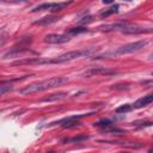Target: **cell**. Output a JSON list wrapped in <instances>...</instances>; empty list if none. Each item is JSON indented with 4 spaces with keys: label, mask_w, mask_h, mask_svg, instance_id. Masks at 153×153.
<instances>
[{
    "label": "cell",
    "mask_w": 153,
    "mask_h": 153,
    "mask_svg": "<svg viewBox=\"0 0 153 153\" xmlns=\"http://www.w3.org/2000/svg\"><path fill=\"white\" fill-rule=\"evenodd\" d=\"M67 82H68V78L53 76V78H49V79H45V80H42V81H36V82L29 84L27 86L19 90V93L20 94H32V93H37V92H41V91H44V90H48V88L61 86V85L67 84Z\"/></svg>",
    "instance_id": "cell-1"
},
{
    "label": "cell",
    "mask_w": 153,
    "mask_h": 153,
    "mask_svg": "<svg viewBox=\"0 0 153 153\" xmlns=\"http://www.w3.org/2000/svg\"><path fill=\"white\" fill-rule=\"evenodd\" d=\"M94 50H73V51H68L66 54H62L57 57H53V59H48V65H53V63H62V62H67V61H72L75 60L78 57L81 56H88L93 53Z\"/></svg>",
    "instance_id": "cell-2"
},
{
    "label": "cell",
    "mask_w": 153,
    "mask_h": 153,
    "mask_svg": "<svg viewBox=\"0 0 153 153\" xmlns=\"http://www.w3.org/2000/svg\"><path fill=\"white\" fill-rule=\"evenodd\" d=\"M147 44V41H137V42H133V43H128L126 45L120 47L116 50L117 55H127V54H131L135 53L137 50H141L145 45Z\"/></svg>",
    "instance_id": "cell-3"
},
{
    "label": "cell",
    "mask_w": 153,
    "mask_h": 153,
    "mask_svg": "<svg viewBox=\"0 0 153 153\" xmlns=\"http://www.w3.org/2000/svg\"><path fill=\"white\" fill-rule=\"evenodd\" d=\"M72 4V0L68 2H53V4H42L38 5L37 7H35L32 10V12H38V11H51V12H56V11H61L62 8H65L67 5Z\"/></svg>",
    "instance_id": "cell-4"
},
{
    "label": "cell",
    "mask_w": 153,
    "mask_h": 153,
    "mask_svg": "<svg viewBox=\"0 0 153 153\" xmlns=\"http://www.w3.org/2000/svg\"><path fill=\"white\" fill-rule=\"evenodd\" d=\"M116 71L109 67H94L91 68L88 71H86L82 75L84 76H93V75H110V74H115Z\"/></svg>",
    "instance_id": "cell-5"
},
{
    "label": "cell",
    "mask_w": 153,
    "mask_h": 153,
    "mask_svg": "<svg viewBox=\"0 0 153 153\" xmlns=\"http://www.w3.org/2000/svg\"><path fill=\"white\" fill-rule=\"evenodd\" d=\"M71 39L69 35H60V33H49L44 37V42L50 44H61L66 43Z\"/></svg>",
    "instance_id": "cell-6"
},
{
    "label": "cell",
    "mask_w": 153,
    "mask_h": 153,
    "mask_svg": "<svg viewBox=\"0 0 153 153\" xmlns=\"http://www.w3.org/2000/svg\"><path fill=\"white\" fill-rule=\"evenodd\" d=\"M129 26V23L127 22H116V23H110V24H105L99 26V31H122L124 27Z\"/></svg>",
    "instance_id": "cell-7"
},
{
    "label": "cell",
    "mask_w": 153,
    "mask_h": 153,
    "mask_svg": "<svg viewBox=\"0 0 153 153\" xmlns=\"http://www.w3.org/2000/svg\"><path fill=\"white\" fill-rule=\"evenodd\" d=\"M152 102H153V94L149 93V94H147V96H145V97H142V98H139L131 106H133L134 109H140V108H143V106L149 105Z\"/></svg>",
    "instance_id": "cell-8"
},
{
    "label": "cell",
    "mask_w": 153,
    "mask_h": 153,
    "mask_svg": "<svg viewBox=\"0 0 153 153\" xmlns=\"http://www.w3.org/2000/svg\"><path fill=\"white\" fill-rule=\"evenodd\" d=\"M60 18L61 17H59V16H47V17H43V18L36 20L33 24L35 25H41V26H47V25H50V24L57 22Z\"/></svg>",
    "instance_id": "cell-9"
},
{
    "label": "cell",
    "mask_w": 153,
    "mask_h": 153,
    "mask_svg": "<svg viewBox=\"0 0 153 153\" xmlns=\"http://www.w3.org/2000/svg\"><path fill=\"white\" fill-rule=\"evenodd\" d=\"M151 31H152L151 27H148V29L146 30V29H143V27H134V26H127V27H124V29L122 30V32L126 33V35H137V33L151 32Z\"/></svg>",
    "instance_id": "cell-10"
},
{
    "label": "cell",
    "mask_w": 153,
    "mask_h": 153,
    "mask_svg": "<svg viewBox=\"0 0 153 153\" xmlns=\"http://www.w3.org/2000/svg\"><path fill=\"white\" fill-rule=\"evenodd\" d=\"M67 97V93L66 92H59V93H53V94H49L47 97H44L42 99V102H55V100H60L62 98Z\"/></svg>",
    "instance_id": "cell-11"
},
{
    "label": "cell",
    "mask_w": 153,
    "mask_h": 153,
    "mask_svg": "<svg viewBox=\"0 0 153 153\" xmlns=\"http://www.w3.org/2000/svg\"><path fill=\"white\" fill-rule=\"evenodd\" d=\"M118 8H120L118 5H114V6L109 7L108 10L100 12V17L104 18V17H109V16H111V14H114V13H117V12H118Z\"/></svg>",
    "instance_id": "cell-12"
},
{
    "label": "cell",
    "mask_w": 153,
    "mask_h": 153,
    "mask_svg": "<svg viewBox=\"0 0 153 153\" xmlns=\"http://www.w3.org/2000/svg\"><path fill=\"white\" fill-rule=\"evenodd\" d=\"M88 32V29L85 26H79V27H72L68 30V35H79V33H85Z\"/></svg>",
    "instance_id": "cell-13"
},
{
    "label": "cell",
    "mask_w": 153,
    "mask_h": 153,
    "mask_svg": "<svg viewBox=\"0 0 153 153\" xmlns=\"http://www.w3.org/2000/svg\"><path fill=\"white\" fill-rule=\"evenodd\" d=\"M104 133H108V134H115V135H121V134H126V131H124L123 129H118V128L104 129Z\"/></svg>",
    "instance_id": "cell-14"
},
{
    "label": "cell",
    "mask_w": 153,
    "mask_h": 153,
    "mask_svg": "<svg viewBox=\"0 0 153 153\" xmlns=\"http://www.w3.org/2000/svg\"><path fill=\"white\" fill-rule=\"evenodd\" d=\"M130 109H131V105H130V104H124V105L118 106L115 111H116L117 114H121V112H128Z\"/></svg>",
    "instance_id": "cell-15"
},
{
    "label": "cell",
    "mask_w": 153,
    "mask_h": 153,
    "mask_svg": "<svg viewBox=\"0 0 153 153\" xmlns=\"http://www.w3.org/2000/svg\"><path fill=\"white\" fill-rule=\"evenodd\" d=\"M111 123H112V122H111L110 120H102V121L94 123V126H97V127H109Z\"/></svg>",
    "instance_id": "cell-16"
},
{
    "label": "cell",
    "mask_w": 153,
    "mask_h": 153,
    "mask_svg": "<svg viewBox=\"0 0 153 153\" xmlns=\"http://www.w3.org/2000/svg\"><path fill=\"white\" fill-rule=\"evenodd\" d=\"M133 124L145 127V126H152V122L151 121H135V122H133Z\"/></svg>",
    "instance_id": "cell-17"
},
{
    "label": "cell",
    "mask_w": 153,
    "mask_h": 153,
    "mask_svg": "<svg viewBox=\"0 0 153 153\" xmlns=\"http://www.w3.org/2000/svg\"><path fill=\"white\" fill-rule=\"evenodd\" d=\"M12 87L11 85H0V96H2L4 93H6L7 91H10Z\"/></svg>",
    "instance_id": "cell-18"
},
{
    "label": "cell",
    "mask_w": 153,
    "mask_h": 153,
    "mask_svg": "<svg viewBox=\"0 0 153 153\" xmlns=\"http://www.w3.org/2000/svg\"><path fill=\"white\" fill-rule=\"evenodd\" d=\"M87 139H88V136H79V137L72 139L71 141H72V142H78V141H84V140H87Z\"/></svg>",
    "instance_id": "cell-19"
},
{
    "label": "cell",
    "mask_w": 153,
    "mask_h": 153,
    "mask_svg": "<svg viewBox=\"0 0 153 153\" xmlns=\"http://www.w3.org/2000/svg\"><path fill=\"white\" fill-rule=\"evenodd\" d=\"M84 20H80V24H85V23H90V22H92V17L91 16H88V17H85V18H82Z\"/></svg>",
    "instance_id": "cell-20"
},
{
    "label": "cell",
    "mask_w": 153,
    "mask_h": 153,
    "mask_svg": "<svg viewBox=\"0 0 153 153\" xmlns=\"http://www.w3.org/2000/svg\"><path fill=\"white\" fill-rule=\"evenodd\" d=\"M112 1H114V0H103V2H104V4H111Z\"/></svg>",
    "instance_id": "cell-21"
},
{
    "label": "cell",
    "mask_w": 153,
    "mask_h": 153,
    "mask_svg": "<svg viewBox=\"0 0 153 153\" xmlns=\"http://www.w3.org/2000/svg\"><path fill=\"white\" fill-rule=\"evenodd\" d=\"M127 1H130V0H127Z\"/></svg>",
    "instance_id": "cell-22"
}]
</instances>
